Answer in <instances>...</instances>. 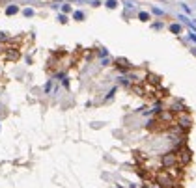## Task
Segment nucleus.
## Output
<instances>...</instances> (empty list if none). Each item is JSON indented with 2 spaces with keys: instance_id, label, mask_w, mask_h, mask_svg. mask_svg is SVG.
I'll return each mask as SVG.
<instances>
[{
  "instance_id": "6e6552de",
  "label": "nucleus",
  "mask_w": 196,
  "mask_h": 188,
  "mask_svg": "<svg viewBox=\"0 0 196 188\" xmlns=\"http://www.w3.org/2000/svg\"><path fill=\"white\" fill-rule=\"evenodd\" d=\"M17 11H19V8H17V6H10V8L6 10V13H8V15H15Z\"/></svg>"
},
{
  "instance_id": "f03ea898",
  "label": "nucleus",
  "mask_w": 196,
  "mask_h": 188,
  "mask_svg": "<svg viewBox=\"0 0 196 188\" xmlns=\"http://www.w3.org/2000/svg\"><path fill=\"white\" fill-rule=\"evenodd\" d=\"M178 164H179V160H178V153L176 151H168V153H164V155L161 157V166H163L164 170H172V168H176Z\"/></svg>"
},
{
  "instance_id": "ddd939ff",
  "label": "nucleus",
  "mask_w": 196,
  "mask_h": 188,
  "mask_svg": "<svg viewBox=\"0 0 196 188\" xmlns=\"http://www.w3.org/2000/svg\"><path fill=\"white\" fill-rule=\"evenodd\" d=\"M191 39H192V41H196V36H194V34H191Z\"/></svg>"
},
{
  "instance_id": "f8f14e48",
  "label": "nucleus",
  "mask_w": 196,
  "mask_h": 188,
  "mask_svg": "<svg viewBox=\"0 0 196 188\" xmlns=\"http://www.w3.org/2000/svg\"><path fill=\"white\" fill-rule=\"evenodd\" d=\"M75 19H77V20H82V19H84V15H82L80 11H77V13H75Z\"/></svg>"
},
{
  "instance_id": "7ed1b4c3",
  "label": "nucleus",
  "mask_w": 196,
  "mask_h": 188,
  "mask_svg": "<svg viewBox=\"0 0 196 188\" xmlns=\"http://www.w3.org/2000/svg\"><path fill=\"white\" fill-rule=\"evenodd\" d=\"M174 123H176L178 127H181L183 130H189L192 127V117L187 112H179V114H176V117H174Z\"/></svg>"
},
{
  "instance_id": "39448f33",
  "label": "nucleus",
  "mask_w": 196,
  "mask_h": 188,
  "mask_svg": "<svg viewBox=\"0 0 196 188\" xmlns=\"http://www.w3.org/2000/svg\"><path fill=\"white\" fill-rule=\"evenodd\" d=\"M114 64H116L118 69H122V71H129V69L133 67V65L129 64V60H125V58H116Z\"/></svg>"
},
{
  "instance_id": "0eeeda50",
  "label": "nucleus",
  "mask_w": 196,
  "mask_h": 188,
  "mask_svg": "<svg viewBox=\"0 0 196 188\" xmlns=\"http://www.w3.org/2000/svg\"><path fill=\"white\" fill-rule=\"evenodd\" d=\"M146 80H148V84H153V86H159V82H161V78L153 73H146Z\"/></svg>"
},
{
  "instance_id": "423d86ee",
  "label": "nucleus",
  "mask_w": 196,
  "mask_h": 188,
  "mask_svg": "<svg viewBox=\"0 0 196 188\" xmlns=\"http://www.w3.org/2000/svg\"><path fill=\"white\" fill-rule=\"evenodd\" d=\"M6 58H8V60H13V61H15V60H19V56H21V52H19V48H6Z\"/></svg>"
},
{
  "instance_id": "f257e3e1",
  "label": "nucleus",
  "mask_w": 196,
  "mask_h": 188,
  "mask_svg": "<svg viewBox=\"0 0 196 188\" xmlns=\"http://www.w3.org/2000/svg\"><path fill=\"white\" fill-rule=\"evenodd\" d=\"M155 181H157L155 184L159 188H176V181H174V177L168 171H159L155 175Z\"/></svg>"
},
{
  "instance_id": "20e7f679",
  "label": "nucleus",
  "mask_w": 196,
  "mask_h": 188,
  "mask_svg": "<svg viewBox=\"0 0 196 188\" xmlns=\"http://www.w3.org/2000/svg\"><path fill=\"white\" fill-rule=\"evenodd\" d=\"M178 160H179V164H183V166H187L189 162L192 160V151L187 147V145H183V147H179L178 151Z\"/></svg>"
},
{
  "instance_id": "9d476101",
  "label": "nucleus",
  "mask_w": 196,
  "mask_h": 188,
  "mask_svg": "<svg viewBox=\"0 0 196 188\" xmlns=\"http://www.w3.org/2000/svg\"><path fill=\"white\" fill-rule=\"evenodd\" d=\"M138 19H140V20H150V13L142 11V13H140V15H138Z\"/></svg>"
},
{
  "instance_id": "9b49d317",
  "label": "nucleus",
  "mask_w": 196,
  "mask_h": 188,
  "mask_svg": "<svg viewBox=\"0 0 196 188\" xmlns=\"http://www.w3.org/2000/svg\"><path fill=\"white\" fill-rule=\"evenodd\" d=\"M107 6H108L110 10H112V8H116V0H108V2H107Z\"/></svg>"
},
{
  "instance_id": "1a4fd4ad",
  "label": "nucleus",
  "mask_w": 196,
  "mask_h": 188,
  "mask_svg": "<svg viewBox=\"0 0 196 188\" xmlns=\"http://www.w3.org/2000/svg\"><path fill=\"white\" fill-rule=\"evenodd\" d=\"M170 32H172V34H179V32H181V26H179V24H172V26H170Z\"/></svg>"
}]
</instances>
